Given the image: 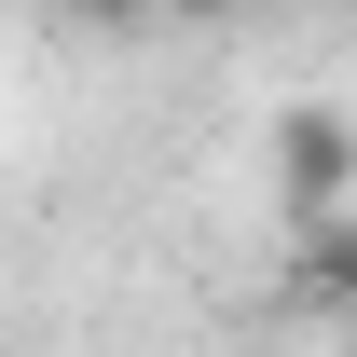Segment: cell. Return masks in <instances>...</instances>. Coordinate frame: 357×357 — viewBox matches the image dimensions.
<instances>
[{
  "label": "cell",
  "instance_id": "7a4b0ae2",
  "mask_svg": "<svg viewBox=\"0 0 357 357\" xmlns=\"http://www.w3.org/2000/svg\"><path fill=\"white\" fill-rule=\"evenodd\" d=\"M303 303L357 316V206H344V220H316V234H303Z\"/></svg>",
  "mask_w": 357,
  "mask_h": 357
},
{
  "label": "cell",
  "instance_id": "3957f363",
  "mask_svg": "<svg viewBox=\"0 0 357 357\" xmlns=\"http://www.w3.org/2000/svg\"><path fill=\"white\" fill-rule=\"evenodd\" d=\"M83 14H110V28H124V14H151V0H83Z\"/></svg>",
  "mask_w": 357,
  "mask_h": 357
},
{
  "label": "cell",
  "instance_id": "277c9868",
  "mask_svg": "<svg viewBox=\"0 0 357 357\" xmlns=\"http://www.w3.org/2000/svg\"><path fill=\"white\" fill-rule=\"evenodd\" d=\"M165 14H234V0H165Z\"/></svg>",
  "mask_w": 357,
  "mask_h": 357
},
{
  "label": "cell",
  "instance_id": "6da1fadb",
  "mask_svg": "<svg viewBox=\"0 0 357 357\" xmlns=\"http://www.w3.org/2000/svg\"><path fill=\"white\" fill-rule=\"evenodd\" d=\"M275 206H289L303 234L357 206V124H344V110H316V96H303V110L275 124Z\"/></svg>",
  "mask_w": 357,
  "mask_h": 357
}]
</instances>
